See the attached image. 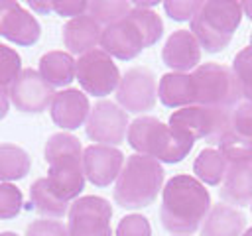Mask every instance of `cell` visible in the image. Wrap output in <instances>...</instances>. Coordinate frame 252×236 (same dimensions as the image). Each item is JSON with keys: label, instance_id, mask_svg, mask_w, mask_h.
Instances as JSON below:
<instances>
[{"label": "cell", "instance_id": "obj_1", "mask_svg": "<svg viewBox=\"0 0 252 236\" xmlns=\"http://www.w3.org/2000/svg\"><path fill=\"white\" fill-rule=\"evenodd\" d=\"M211 210V195L191 175H173L161 191L159 220L175 236L193 234Z\"/></svg>", "mask_w": 252, "mask_h": 236}, {"label": "cell", "instance_id": "obj_2", "mask_svg": "<svg viewBox=\"0 0 252 236\" xmlns=\"http://www.w3.org/2000/svg\"><path fill=\"white\" fill-rule=\"evenodd\" d=\"M128 144L140 155L154 157L163 163H177L193 149L195 140L156 116H140L128 124Z\"/></svg>", "mask_w": 252, "mask_h": 236}, {"label": "cell", "instance_id": "obj_3", "mask_svg": "<svg viewBox=\"0 0 252 236\" xmlns=\"http://www.w3.org/2000/svg\"><path fill=\"white\" fill-rule=\"evenodd\" d=\"M43 153L49 165L47 181L51 189L67 203L79 197L81 191L85 189L83 148L79 138L65 132L53 134L49 136Z\"/></svg>", "mask_w": 252, "mask_h": 236}, {"label": "cell", "instance_id": "obj_4", "mask_svg": "<svg viewBox=\"0 0 252 236\" xmlns=\"http://www.w3.org/2000/svg\"><path fill=\"white\" fill-rule=\"evenodd\" d=\"M165 171L159 161L134 153L126 157L114 185V201L122 208H142L156 201L161 191Z\"/></svg>", "mask_w": 252, "mask_h": 236}, {"label": "cell", "instance_id": "obj_5", "mask_svg": "<svg viewBox=\"0 0 252 236\" xmlns=\"http://www.w3.org/2000/svg\"><path fill=\"white\" fill-rule=\"evenodd\" d=\"M242 20V6L240 2L232 0H203L193 14L191 33L197 37L199 45L209 53L222 51L234 31L238 30Z\"/></svg>", "mask_w": 252, "mask_h": 236}, {"label": "cell", "instance_id": "obj_6", "mask_svg": "<svg viewBox=\"0 0 252 236\" xmlns=\"http://www.w3.org/2000/svg\"><path fill=\"white\" fill-rule=\"evenodd\" d=\"M193 98L201 106L234 108L240 100V88L230 67L220 63H203L191 73Z\"/></svg>", "mask_w": 252, "mask_h": 236}, {"label": "cell", "instance_id": "obj_7", "mask_svg": "<svg viewBox=\"0 0 252 236\" xmlns=\"http://www.w3.org/2000/svg\"><path fill=\"white\" fill-rule=\"evenodd\" d=\"M169 126L193 140L205 138L209 144H219V140L232 130V108L191 104L175 110L169 116Z\"/></svg>", "mask_w": 252, "mask_h": 236}, {"label": "cell", "instance_id": "obj_8", "mask_svg": "<svg viewBox=\"0 0 252 236\" xmlns=\"http://www.w3.org/2000/svg\"><path fill=\"white\" fill-rule=\"evenodd\" d=\"M81 88L93 96H106L118 88L120 71L112 57L102 49H93L79 57L75 73Z\"/></svg>", "mask_w": 252, "mask_h": 236}, {"label": "cell", "instance_id": "obj_9", "mask_svg": "<svg viewBox=\"0 0 252 236\" xmlns=\"http://www.w3.org/2000/svg\"><path fill=\"white\" fill-rule=\"evenodd\" d=\"M112 206L106 199L87 195L69 208V236H112Z\"/></svg>", "mask_w": 252, "mask_h": 236}, {"label": "cell", "instance_id": "obj_10", "mask_svg": "<svg viewBox=\"0 0 252 236\" xmlns=\"http://www.w3.org/2000/svg\"><path fill=\"white\" fill-rule=\"evenodd\" d=\"M156 96H158V87H156L154 71L146 67H132L120 77L116 88V100L122 106V110L134 114L148 112L154 108Z\"/></svg>", "mask_w": 252, "mask_h": 236}, {"label": "cell", "instance_id": "obj_11", "mask_svg": "<svg viewBox=\"0 0 252 236\" xmlns=\"http://www.w3.org/2000/svg\"><path fill=\"white\" fill-rule=\"evenodd\" d=\"M128 128V114L110 100H98L87 118V136L100 146H118Z\"/></svg>", "mask_w": 252, "mask_h": 236}, {"label": "cell", "instance_id": "obj_12", "mask_svg": "<svg viewBox=\"0 0 252 236\" xmlns=\"http://www.w3.org/2000/svg\"><path fill=\"white\" fill-rule=\"evenodd\" d=\"M55 96L53 87L35 69H24L10 87V100L20 112L37 114L51 106Z\"/></svg>", "mask_w": 252, "mask_h": 236}, {"label": "cell", "instance_id": "obj_13", "mask_svg": "<svg viewBox=\"0 0 252 236\" xmlns=\"http://www.w3.org/2000/svg\"><path fill=\"white\" fill-rule=\"evenodd\" d=\"M0 35L18 45H33L41 35V26L16 0H0Z\"/></svg>", "mask_w": 252, "mask_h": 236}, {"label": "cell", "instance_id": "obj_14", "mask_svg": "<svg viewBox=\"0 0 252 236\" xmlns=\"http://www.w3.org/2000/svg\"><path fill=\"white\" fill-rule=\"evenodd\" d=\"M100 45L104 53L122 61H130L136 55H140V51L146 47V39L134 24V20L126 16L102 30Z\"/></svg>", "mask_w": 252, "mask_h": 236}, {"label": "cell", "instance_id": "obj_15", "mask_svg": "<svg viewBox=\"0 0 252 236\" xmlns=\"http://www.w3.org/2000/svg\"><path fill=\"white\" fill-rule=\"evenodd\" d=\"M124 165V153L112 146L93 144L83 149V171L85 179H89L96 187H108Z\"/></svg>", "mask_w": 252, "mask_h": 236}, {"label": "cell", "instance_id": "obj_16", "mask_svg": "<svg viewBox=\"0 0 252 236\" xmlns=\"http://www.w3.org/2000/svg\"><path fill=\"white\" fill-rule=\"evenodd\" d=\"M161 59L175 73H187L199 65L201 45L191 31L177 30L167 37V41L161 49Z\"/></svg>", "mask_w": 252, "mask_h": 236}, {"label": "cell", "instance_id": "obj_17", "mask_svg": "<svg viewBox=\"0 0 252 236\" xmlns=\"http://www.w3.org/2000/svg\"><path fill=\"white\" fill-rule=\"evenodd\" d=\"M49 112L55 126L63 130H77L87 122L91 106L87 94L77 88H65L53 96Z\"/></svg>", "mask_w": 252, "mask_h": 236}, {"label": "cell", "instance_id": "obj_18", "mask_svg": "<svg viewBox=\"0 0 252 236\" xmlns=\"http://www.w3.org/2000/svg\"><path fill=\"white\" fill-rule=\"evenodd\" d=\"M100 35H102L100 26L89 14L71 18L63 26V43L75 55H85L93 51L96 43H100Z\"/></svg>", "mask_w": 252, "mask_h": 236}, {"label": "cell", "instance_id": "obj_19", "mask_svg": "<svg viewBox=\"0 0 252 236\" xmlns=\"http://www.w3.org/2000/svg\"><path fill=\"white\" fill-rule=\"evenodd\" d=\"M219 195L226 205L234 206L252 203V163H228Z\"/></svg>", "mask_w": 252, "mask_h": 236}, {"label": "cell", "instance_id": "obj_20", "mask_svg": "<svg viewBox=\"0 0 252 236\" xmlns=\"http://www.w3.org/2000/svg\"><path fill=\"white\" fill-rule=\"evenodd\" d=\"M246 228V216L224 203L211 206L203 220L201 236H242Z\"/></svg>", "mask_w": 252, "mask_h": 236}, {"label": "cell", "instance_id": "obj_21", "mask_svg": "<svg viewBox=\"0 0 252 236\" xmlns=\"http://www.w3.org/2000/svg\"><path fill=\"white\" fill-rule=\"evenodd\" d=\"M158 96L167 108H185L195 104L191 75L187 73H165L158 85Z\"/></svg>", "mask_w": 252, "mask_h": 236}, {"label": "cell", "instance_id": "obj_22", "mask_svg": "<svg viewBox=\"0 0 252 236\" xmlns=\"http://www.w3.org/2000/svg\"><path fill=\"white\" fill-rule=\"evenodd\" d=\"M28 210H33L41 216L61 218L67 212V201H63L49 185L47 177L35 179L30 187V203L26 205Z\"/></svg>", "mask_w": 252, "mask_h": 236}, {"label": "cell", "instance_id": "obj_23", "mask_svg": "<svg viewBox=\"0 0 252 236\" xmlns=\"http://www.w3.org/2000/svg\"><path fill=\"white\" fill-rule=\"evenodd\" d=\"M77 61L65 51H49L39 59V75L51 87H65L75 79Z\"/></svg>", "mask_w": 252, "mask_h": 236}, {"label": "cell", "instance_id": "obj_24", "mask_svg": "<svg viewBox=\"0 0 252 236\" xmlns=\"http://www.w3.org/2000/svg\"><path fill=\"white\" fill-rule=\"evenodd\" d=\"M226 159L222 157V153L219 149L213 148H205L199 151V155L193 161V173L197 175V179H201L203 183L215 187L220 185L226 173Z\"/></svg>", "mask_w": 252, "mask_h": 236}, {"label": "cell", "instance_id": "obj_25", "mask_svg": "<svg viewBox=\"0 0 252 236\" xmlns=\"http://www.w3.org/2000/svg\"><path fill=\"white\" fill-rule=\"evenodd\" d=\"M32 159L26 149L14 144H0V179L18 181L24 179L30 171Z\"/></svg>", "mask_w": 252, "mask_h": 236}, {"label": "cell", "instance_id": "obj_26", "mask_svg": "<svg viewBox=\"0 0 252 236\" xmlns=\"http://www.w3.org/2000/svg\"><path fill=\"white\" fill-rule=\"evenodd\" d=\"M219 151L226 159V163H252V140L242 138L236 132L228 130L219 140Z\"/></svg>", "mask_w": 252, "mask_h": 236}, {"label": "cell", "instance_id": "obj_27", "mask_svg": "<svg viewBox=\"0 0 252 236\" xmlns=\"http://www.w3.org/2000/svg\"><path fill=\"white\" fill-rule=\"evenodd\" d=\"M132 10L130 2L124 0H94L89 2L87 6V14L98 24V26H110L122 18L128 16V12Z\"/></svg>", "mask_w": 252, "mask_h": 236}, {"label": "cell", "instance_id": "obj_28", "mask_svg": "<svg viewBox=\"0 0 252 236\" xmlns=\"http://www.w3.org/2000/svg\"><path fill=\"white\" fill-rule=\"evenodd\" d=\"M128 16L134 20L138 30L142 31V35L146 39V47L158 43V39L163 33V22L156 12H152L150 8H138L132 4V10L128 12Z\"/></svg>", "mask_w": 252, "mask_h": 236}, {"label": "cell", "instance_id": "obj_29", "mask_svg": "<svg viewBox=\"0 0 252 236\" xmlns=\"http://www.w3.org/2000/svg\"><path fill=\"white\" fill-rule=\"evenodd\" d=\"M232 73L240 88V96L252 102V45L240 49L232 61Z\"/></svg>", "mask_w": 252, "mask_h": 236}, {"label": "cell", "instance_id": "obj_30", "mask_svg": "<svg viewBox=\"0 0 252 236\" xmlns=\"http://www.w3.org/2000/svg\"><path fill=\"white\" fill-rule=\"evenodd\" d=\"M24 206L22 191L12 183H0V220H10Z\"/></svg>", "mask_w": 252, "mask_h": 236}, {"label": "cell", "instance_id": "obj_31", "mask_svg": "<svg viewBox=\"0 0 252 236\" xmlns=\"http://www.w3.org/2000/svg\"><path fill=\"white\" fill-rule=\"evenodd\" d=\"M20 69H22L20 55L12 47L0 43V87L2 88L12 87V83L20 75Z\"/></svg>", "mask_w": 252, "mask_h": 236}, {"label": "cell", "instance_id": "obj_32", "mask_svg": "<svg viewBox=\"0 0 252 236\" xmlns=\"http://www.w3.org/2000/svg\"><path fill=\"white\" fill-rule=\"evenodd\" d=\"M116 236H152V226L142 214H126L116 226Z\"/></svg>", "mask_w": 252, "mask_h": 236}, {"label": "cell", "instance_id": "obj_33", "mask_svg": "<svg viewBox=\"0 0 252 236\" xmlns=\"http://www.w3.org/2000/svg\"><path fill=\"white\" fill-rule=\"evenodd\" d=\"M232 132L252 140V102L244 100L232 108Z\"/></svg>", "mask_w": 252, "mask_h": 236}, {"label": "cell", "instance_id": "obj_34", "mask_svg": "<svg viewBox=\"0 0 252 236\" xmlns=\"http://www.w3.org/2000/svg\"><path fill=\"white\" fill-rule=\"evenodd\" d=\"M199 4H201V0H167V2H163V10L171 20L185 22V20L193 18Z\"/></svg>", "mask_w": 252, "mask_h": 236}, {"label": "cell", "instance_id": "obj_35", "mask_svg": "<svg viewBox=\"0 0 252 236\" xmlns=\"http://www.w3.org/2000/svg\"><path fill=\"white\" fill-rule=\"evenodd\" d=\"M26 236H69V230L59 220H33L28 224Z\"/></svg>", "mask_w": 252, "mask_h": 236}, {"label": "cell", "instance_id": "obj_36", "mask_svg": "<svg viewBox=\"0 0 252 236\" xmlns=\"http://www.w3.org/2000/svg\"><path fill=\"white\" fill-rule=\"evenodd\" d=\"M87 6L89 2L85 0H53L51 2L53 12H57L59 16H73V18L87 14Z\"/></svg>", "mask_w": 252, "mask_h": 236}, {"label": "cell", "instance_id": "obj_37", "mask_svg": "<svg viewBox=\"0 0 252 236\" xmlns=\"http://www.w3.org/2000/svg\"><path fill=\"white\" fill-rule=\"evenodd\" d=\"M8 106H10V100H8V90L0 87V120L8 114Z\"/></svg>", "mask_w": 252, "mask_h": 236}, {"label": "cell", "instance_id": "obj_38", "mask_svg": "<svg viewBox=\"0 0 252 236\" xmlns=\"http://www.w3.org/2000/svg\"><path fill=\"white\" fill-rule=\"evenodd\" d=\"M28 6L30 8H33L35 12H41V14H49V12H53V8H51V2H28Z\"/></svg>", "mask_w": 252, "mask_h": 236}, {"label": "cell", "instance_id": "obj_39", "mask_svg": "<svg viewBox=\"0 0 252 236\" xmlns=\"http://www.w3.org/2000/svg\"><path fill=\"white\" fill-rule=\"evenodd\" d=\"M242 6V12L248 16V20H252V2H240Z\"/></svg>", "mask_w": 252, "mask_h": 236}, {"label": "cell", "instance_id": "obj_40", "mask_svg": "<svg viewBox=\"0 0 252 236\" xmlns=\"http://www.w3.org/2000/svg\"><path fill=\"white\" fill-rule=\"evenodd\" d=\"M0 236H18L16 232H0Z\"/></svg>", "mask_w": 252, "mask_h": 236}, {"label": "cell", "instance_id": "obj_41", "mask_svg": "<svg viewBox=\"0 0 252 236\" xmlns=\"http://www.w3.org/2000/svg\"><path fill=\"white\" fill-rule=\"evenodd\" d=\"M242 236H252V228H248V230H246V232H244Z\"/></svg>", "mask_w": 252, "mask_h": 236}, {"label": "cell", "instance_id": "obj_42", "mask_svg": "<svg viewBox=\"0 0 252 236\" xmlns=\"http://www.w3.org/2000/svg\"><path fill=\"white\" fill-rule=\"evenodd\" d=\"M250 45H252V33H250Z\"/></svg>", "mask_w": 252, "mask_h": 236}, {"label": "cell", "instance_id": "obj_43", "mask_svg": "<svg viewBox=\"0 0 252 236\" xmlns=\"http://www.w3.org/2000/svg\"><path fill=\"white\" fill-rule=\"evenodd\" d=\"M250 210H252V203H250Z\"/></svg>", "mask_w": 252, "mask_h": 236}]
</instances>
